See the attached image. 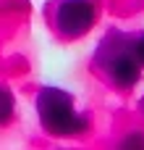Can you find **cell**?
<instances>
[{
  "label": "cell",
  "instance_id": "cell-1",
  "mask_svg": "<svg viewBox=\"0 0 144 150\" xmlns=\"http://www.w3.org/2000/svg\"><path fill=\"white\" fill-rule=\"evenodd\" d=\"M34 111L39 119V127L58 140H73V137H87L92 129L89 113L76 108V100L68 90L45 84L37 90L34 98Z\"/></svg>",
  "mask_w": 144,
  "mask_h": 150
},
{
  "label": "cell",
  "instance_id": "cell-6",
  "mask_svg": "<svg viewBox=\"0 0 144 150\" xmlns=\"http://www.w3.org/2000/svg\"><path fill=\"white\" fill-rule=\"evenodd\" d=\"M129 45H131V53H134L136 63L144 69V32H139V34H131Z\"/></svg>",
  "mask_w": 144,
  "mask_h": 150
},
{
  "label": "cell",
  "instance_id": "cell-3",
  "mask_svg": "<svg viewBox=\"0 0 144 150\" xmlns=\"http://www.w3.org/2000/svg\"><path fill=\"white\" fill-rule=\"evenodd\" d=\"M100 16V3L97 0H58L50 16V24L55 34L66 42L81 40L89 34L97 24Z\"/></svg>",
  "mask_w": 144,
  "mask_h": 150
},
{
  "label": "cell",
  "instance_id": "cell-4",
  "mask_svg": "<svg viewBox=\"0 0 144 150\" xmlns=\"http://www.w3.org/2000/svg\"><path fill=\"white\" fill-rule=\"evenodd\" d=\"M16 116V98L8 84H0V129L8 127Z\"/></svg>",
  "mask_w": 144,
  "mask_h": 150
},
{
  "label": "cell",
  "instance_id": "cell-2",
  "mask_svg": "<svg viewBox=\"0 0 144 150\" xmlns=\"http://www.w3.org/2000/svg\"><path fill=\"white\" fill-rule=\"evenodd\" d=\"M131 34L123 32H110L94 55V66L102 71V76H108V82L118 90H131L142 82V66L136 63L131 45H129Z\"/></svg>",
  "mask_w": 144,
  "mask_h": 150
},
{
  "label": "cell",
  "instance_id": "cell-7",
  "mask_svg": "<svg viewBox=\"0 0 144 150\" xmlns=\"http://www.w3.org/2000/svg\"><path fill=\"white\" fill-rule=\"evenodd\" d=\"M136 108H139V113H142V116H144V95H142V98H139V103H136Z\"/></svg>",
  "mask_w": 144,
  "mask_h": 150
},
{
  "label": "cell",
  "instance_id": "cell-5",
  "mask_svg": "<svg viewBox=\"0 0 144 150\" xmlns=\"http://www.w3.org/2000/svg\"><path fill=\"white\" fill-rule=\"evenodd\" d=\"M115 150H144V129H129L118 137Z\"/></svg>",
  "mask_w": 144,
  "mask_h": 150
}]
</instances>
